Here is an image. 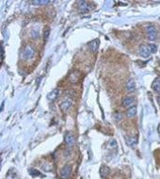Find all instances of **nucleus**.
<instances>
[{"mask_svg": "<svg viewBox=\"0 0 160 179\" xmlns=\"http://www.w3.org/2000/svg\"><path fill=\"white\" fill-rule=\"evenodd\" d=\"M152 88L154 92H156L157 94H160V78H156L153 82Z\"/></svg>", "mask_w": 160, "mask_h": 179, "instance_id": "obj_12", "label": "nucleus"}, {"mask_svg": "<svg viewBox=\"0 0 160 179\" xmlns=\"http://www.w3.org/2000/svg\"><path fill=\"white\" fill-rule=\"evenodd\" d=\"M148 46H149V49H150L151 53H155V52L157 51V46L155 45V44H154V43H150Z\"/></svg>", "mask_w": 160, "mask_h": 179, "instance_id": "obj_20", "label": "nucleus"}, {"mask_svg": "<svg viewBox=\"0 0 160 179\" xmlns=\"http://www.w3.org/2000/svg\"><path fill=\"white\" fill-rule=\"evenodd\" d=\"M64 141H65V143L68 146H73L75 143V138L74 137V135H73L72 133L68 132V133H66L65 138H64Z\"/></svg>", "mask_w": 160, "mask_h": 179, "instance_id": "obj_7", "label": "nucleus"}, {"mask_svg": "<svg viewBox=\"0 0 160 179\" xmlns=\"http://www.w3.org/2000/svg\"><path fill=\"white\" fill-rule=\"evenodd\" d=\"M135 90H136V82H135V80L134 79H129L127 81V84H126V86H125V91L127 92H135Z\"/></svg>", "mask_w": 160, "mask_h": 179, "instance_id": "obj_8", "label": "nucleus"}, {"mask_svg": "<svg viewBox=\"0 0 160 179\" xmlns=\"http://www.w3.org/2000/svg\"><path fill=\"white\" fill-rule=\"evenodd\" d=\"M146 35H147V39L149 41H155L157 38V28L154 26H148L146 28Z\"/></svg>", "mask_w": 160, "mask_h": 179, "instance_id": "obj_1", "label": "nucleus"}, {"mask_svg": "<svg viewBox=\"0 0 160 179\" xmlns=\"http://www.w3.org/2000/svg\"><path fill=\"white\" fill-rule=\"evenodd\" d=\"M51 1H49V0H34V1H32L31 3L33 4V5H47V4H49Z\"/></svg>", "mask_w": 160, "mask_h": 179, "instance_id": "obj_16", "label": "nucleus"}, {"mask_svg": "<svg viewBox=\"0 0 160 179\" xmlns=\"http://www.w3.org/2000/svg\"><path fill=\"white\" fill-rule=\"evenodd\" d=\"M3 107H4V103H2V105H1V110H3Z\"/></svg>", "mask_w": 160, "mask_h": 179, "instance_id": "obj_25", "label": "nucleus"}, {"mask_svg": "<svg viewBox=\"0 0 160 179\" xmlns=\"http://www.w3.org/2000/svg\"><path fill=\"white\" fill-rule=\"evenodd\" d=\"M78 11L80 13H87L91 11V4L88 1H78Z\"/></svg>", "mask_w": 160, "mask_h": 179, "instance_id": "obj_4", "label": "nucleus"}, {"mask_svg": "<svg viewBox=\"0 0 160 179\" xmlns=\"http://www.w3.org/2000/svg\"><path fill=\"white\" fill-rule=\"evenodd\" d=\"M135 103H136L135 97H133V96H126V97H124L123 99H122V106L124 107H127V109H129V107H134Z\"/></svg>", "mask_w": 160, "mask_h": 179, "instance_id": "obj_5", "label": "nucleus"}, {"mask_svg": "<svg viewBox=\"0 0 160 179\" xmlns=\"http://www.w3.org/2000/svg\"><path fill=\"white\" fill-rule=\"evenodd\" d=\"M127 143L129 144L130 146L134 147L137 144V139L136 138H128L127 139Z\"/></svg>", "mask_w": 160, "mask_h": 179, "instance_id": "obj_18", "label": "nucleus"}, {"mask_svg": "<svg viewBox=\"0 0 160 179\" xmlns=\"http://www.w3.org/2000/svg\"><path fill=\"white\" fill-rule=\"evenodd\" d=\"M71 173H72V166L70 164H66L65 166L60 170L59 175L61 179H69Z\"/></svg>", "mask_w": 160, "mask_h": 179, "instance_id": "obj_3", "label": "nucleus"}, {"mask_svg": "<svg viewBox=\"0 0 160 179\" xmlns=\"http://www.w3.org/2000/svg\"><path fill=\"white\" fill-rule=\"evenodd\" d=\"M73 105V101L72 100H70V99H67V100H65L63 101L60 104V109L62 111H67L71 107H72Z\"/></svg>", "mask_w": 160, "mask_h": 179, "instance_id": "obj_10", "label": "nucleus"}, {"mask_svg": "<svg viewBox=\"0 0 160 179\" xmlns=\"http://www.w3.org/2000/svg\"><path fill=\"white\" fill-rule=\"evenodd\" d=\"M109 146L114 147V148H116V147H117V143H116V141H109Z\"/></svg>", "mask_w": 160, "mask_h": 179, "instance_id": "obj_22", "label": "nucleus"}, {"mask_svg": "<svg viewBox=\"0 0 160 179\" xmlns=\"http://www.w3.org/2000/svg\"><path fill=\"white\" fill-rule=\"evenodd\" d=\"M34 56H35V49L31 45H26L23 50V54H22L23 60H29L31 59H33Z\"/></svg>", "mask_w": 160, "mask_h": 179, "instance_id": "obj_2", "label": "nucleus"}, {"mask_svg": "<svg viewBox=\"0 0 160 179\" xmlns=\"http://www.w3.org/2000/svg\"><path fill=\"white\" fill-rule=\"evenodd\" d=\"M109 172H110L109 168L106 166H103L100 170V173H101L102 177H106L109 174Z\"/></svg>", "mask_w": 160, "mask_h": 179, "instance_id": "obj_15", "label": "nucleus"}, {"mask_svg": "<svg viewBox=\"0 0 160 179\" xmlns=\"http://www.w3.org/2000/svg\"><path fill=\"white\" fill-rule=\"evenodd\" d=\"M29 173L32 176H38V175H40V173L37 171V170H33V169L29 170Z\"/></svg>", "mask_w": 160, "mask_h": 179, "instance_id": "obj_21", "label": "nucleus"}, {"mask_svg": "<svg viewBox=\"0 0 160 179\" xmlns=\"http://www.w3.org/2000/svg\"><path fill=\"white\" fill-rule=\"evenodd\" d=\"M139 53L140 57L145 58V59H146V58H149L150 55H151V51H150V49H149V46L148 45H145V44L139 46Z\"/></svg>", "mask_w": 160, "mask_h": 179, "instance_id": "obj_6", "label": "nucleus"}, {"mask_svg": "<svg viewBox=\"0 0 160 179\" xmlns=\"http://www.w3.org/2000/svg\"><path fill=\"white\" fill-rule=\"evenodd\" d=\"M49 36H50V28H47L45 30H44V32H43V38H44V41H47L48 38H49Z\"/></svg>", "mask_w": 160, "mask_h": 179, "instance_id": "obj_19", "label": "nucleus"}, {"mask_svg": "<svg viewBox=\"0 0 160 179\" xmlns=\"http://www.w3.org/2000/svg\"><path fill=\"white\" fill-rule=\"evenodd\" d=\"M79 78H80V74L78 73V72H73V73L70 75L69 80L72 83H75V82L78 81Z\"/></svg>", "mask_w": 160, "mask_h": 179, "instance_id": "obj_13", "label": "nucleus"}, {"mask_svg": "<svg viewBox=\"0 0 160 179\" xmlns=\"http://www.w3.org/2000/svg\"><path fill=\"white\" fill-rule=\"evenodd\" d=\"M157 103H158L159 106H160V96H158V97H157Z\"/></svg>", "mask_w": 160, "mask_h": 179, "instance_id": "obj_24", "label": "nucleus"}, {"mask_svg": "<svg viewBox=\"0 0 160 179\" xmlns=\"http://www.w3.org/2000/svg\"><path fill=\"white\" fill-rule=\"evenodd\" d=\"M113 117H114L115 121H117V122H120V121L122 120V113L120 112V111H116V112H114Z\"/></svg>", "mask_w": 160, "mask_h": 179, "instance_id": "obj_17", "label": "nucleus"}, {"mask_svg": "<svg viewBox=\"0 0 160 179\" xmlns=\"http://www.w3.org/2000/svg\"><path fill=\"white\" fill-rule=\"evenodd\" d=\"M4 60V47L3 44H1V61H3Z\"/></svg>", "mask_w": 160, "mask_h": 179, "instance_id": "obj_23", "label": "nucleus"}, {"mask_svg": "<svg viewBox=\"0 0 160 179\" xmlns=\"http://www.w3.org/2000/svg\"><path fill=\"white\" fill-rule=\"evenodd\" d=\"M59 94V89H54L53 91H51V92L47 94V99L49 100V101H54V100H56Z\"/></svg>", "mask_w": 160, "mask_h": 179, "instance_id": "obj_9", "label": "nucleus"}, {"mask_svg": "<svg viewBox=\"0 0 160 179\" xmlns=\"http://www.w3.org/2000/svg\"><path fill=\"white\" fill-rule=\"evenodd\" d=\"M98 46H99L98 40H94V41L91 42V43H90V48L92 52H96L97 50H98Z\"/></svg>", "mask_w": 160, "mask_h": 179, "instance_id": "obj_14", "label": "nucleus"}, {"mask_svg": "<svg viewBox=\"0 0 160 179\" xmlns=\"http://www.w3.org/2000/svg\"><path fill=\"white\" fill-rule=\"evenodd\" d=\"M137 107H129V109H127L126 110V116H127V118H129V119H132V118H134L135 116L137 115Z\"/></svg>", "mask_w": 160, "mask_h": 179, "instance_id": "obj_11", "label": "nucleus"}]
</instances>
